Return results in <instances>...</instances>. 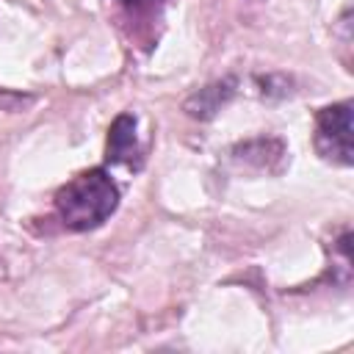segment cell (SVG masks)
<instances>
[{
    "label": "cell",
    "mask_w": 354,
    "mask_h": 354,
    "mask_svg": "<svg viewBox=\"0 0 354 354\" xmlns=\"http://www.w3.org/2000/svg\"><path fill=\"white\" fill-rule=\"evenodd\" d=\"M119 205V188L105 169H88L72 177L55 194V210L66 230L86 232L100 227Z\"/></svg>",
    "instance_id": "cell-1"
},
{
    "label": "cell",
    "mask_w": 354,
    "mask_h": 354,
    "mask_svg": "<svg viewBox=\"0 0 354 354\" xmlns=\"http://www.w3.org/2000/svg\"><path fill=\"white\" fill-rule=\"evenodd\" d=\"M315 149L324 160L351 166V102H337L318 111Z\"/></svg>",
    "instance_id": "cell-2"
},
{
    "label": "cell",
    "mask_w": 354,
    "mask_h": 354,
    "mask_svg": "<svg viewBox=\"0 0 354 354\" xmlns=\"http://www.w3.org/2000/svg\"><path fill=\"white\" fill-rule=\"evenodd\" d=\"M111 163H124V166H141V149L136 138V119L130 113H122L113 119L108 130V155Z\"/></svg>",
    "instance_id": "cell-3"
},
{
    "label": "cell",
    "mask_w": 354,
    "mask_h": 354,
    "mask_svg": "<svg viewBox=\"0 0 354 354\" xmlns=\"http://www.w3.org/2000/svg\"><path fill=\"white\" fill-rule=\"evenodd\" d=\"M166 0H119L124 19L133 22L136 36H147L149 41V30L160 22V11H163Z\"/></svg>",
    "instance_id": "cell-4"
},
{
    "label": "cell",
    "mask_w": 354,
    "mask_h": 354,
    "mask_svg": "<svg viewBox=\"0 0 354 354\" xmlns=\"http://www.w3.org/2000/svg\"><path fill=\"white\" fill-rule=\"evenodd\" d=\"M230 83H224V86H207V88H202L194 100H188V113H194V116H210L216 108H218V102H224V97H230V91L232 88H227Z\"/></svg>",
    "instance_id": "cell-5"
}]
</instances>
